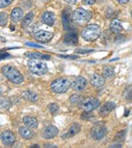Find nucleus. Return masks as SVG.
I'll return each instance as SVG.
<instances>
[{
    "instance_id": "412c9836",
    "label": "nucleus",
    "mask_w": 132,
    "mask_h": 148,
    "mask_svg": "<svg viewBox=\"0 0 132 148\" xmlns=\"http://www.w3.org/2000/svg\"><path fill=\"white\" fill-rule=\"evenodd\" d=\"M23 10L21 8L16 7L13 10L12 13H11V19L13 22H19L21 18H23Z\"/></svg>"
},
{
    "instance_id": "f3484780",
    "label": "nucleus",
    "mask_w": 132,
    "mask_h": 148,
    "mask_svg": "<svg viewBox=\"0 0 132 148\" xmlns=\"http://www.w3.org/2000/svg\"><path fill=\"white\" fill-rule=\"evenodd\" d=\"M21 96H22V97H23L26 101L30 102V103H35V102H37L38 99H39V97H38V95H37L36 93L33 92V91H31V90H28L23 91L22 94H21Z\"/></svg>"
},
{
    "instance_id": "a18cd8bd",
    "label": "nucleus",
    "mask_w": 132,
    "mask_h": 148,
    "mask_svg": "<svg viewBox=\"0 0 132 148\" xmlns=\"http://www.w3.org/2000/svg\"><path fill=\"white\" fill-rule=\"evenodd\" d=\"M129 110H126V112H125V115H124V116H128V114H129Z\"/></svg>"
},
{
    "instance_id": "473e14b6",
    "label": "nucleus",
    "mask_w": 132,
    "mask_h": 148,
    "mask_svg": "<svg viewBox=\"0 0 132 148\" xmlns=\"http://www.w3.org/2000/svg\"><path fill=\"white\" fill-rule=\"evenodd\" d=\"M92 52H94V50L93 49H83V48H78V49L75 50V53H81V54L88 53H92Z\"/></svg>"
},
{
    "instance_id": "9d476101",
    "label": "nucleus",
    "mask_w": 132,
    "mask_h": 148,
    "mask_svg": "<svg viewBox=\"0 0 132 148\" xmlns=\"http://www.w3.org/2000/svg\"><path fill=\"white\" fill-rule=\"evenodd\" d=\"M86 85H87V80L83 76H79L72 83V88L76 91H82L86 88Z\"/></svg>"
},
{
    "instance_id": "de8ad7c7",
    "label": "nucleus",
    "mask_w": 132,
    "mask_h": 148,
    "mask_svg": "<svg viewBox=\"0 0 132 148\" xmlns=\"http://www.w3.org/2000/svg\"><path fill=\"white\" fill-rule=\"evenodd\" d=\"M130 1H131V3H132V0H130Z\"/></svg>"
},
{
    "instance_id": "4468645a",
    "label": "nucleus",
    "mask_w": 132,
    "mask_h": 148,
    "mask_svg": "<svg viewBox=\"0 0 132 148\" xmlns=\"http://www.w3.org/2000/svg\"><path fill=\"white\" fill-rule=\"evenodd\" d=\"M105 77L98 74H93L90 76V82L95 88H101L105 84Z\"/></svg>"
},
{
    "instance_id": "c756f323",
    "label": "nucleus",
    "mask_w": 132,
    "mask_h": 148,
    "mask_svg": "<svg viewBox=\"0 0 132 148\" xmlns=\"http://www.w3.org/2000/svg\"><path fill=\"white\" fill-rule=\"evenodd\" d=\"M48 109H49V112H50V113H52V114H55V113H56V112L59 110V106H58L56 103H52L49 104V106H48Z\"/></svg>"
},
{
    "instance_id": "39448f33",
    "label": "nucleus",
    "mask_w": 132,
    "mask_h": 148,
    "mask_svg": "<svg viewBox=\"0 0 132 148\" xmlns=\"http://www.w3.org/2000/svg\"><path fill=\"white\" fill-rule=\"evenodd\" d=\"M92 18V12L83 8H78L72 14V19L79 25H85Z\"/></svg>"
},
{
    "instance_id": "a19ab883",
    "label": "nucleus",
    "mask_w": 132,
    "mask_h": 148,
    "mask_svg": "<svg viewBox=\"0 0 132 148\" xmlns=\"http://www.w3.org/2000/svg\"><path fill=\"white\" fill-rule=\"evenodd\" d=\"M116 1L121 5H126L129 2V0H116Z\"/></svg>"
},
{
    "instance_id": "49530a36",
    "label": "nucleus",
    "mask_w": 132,
    "mask_h": 148,
    "mask_svg": "<svg viewBox=\"0 0 132 148\" xmlns=\"http://www.w3.org/2000/svg\"><path fill=\"white\" fill-rule=\"evenodd\" d=\"M130 15H131V17H132V10L130 11Z\"/></svg>"
},
{
    "instance_id": "72a5a7b5",
    "label": "nucleus",
    "mask_w": 132,
    "mask_h": 148,
    "mask_svg": "<svg viewBox=\"0 0 132 148\" xmlns=\"http://www.w3.org/2000/svg\"><path fill=\"white\" fill-rule=\"evenodd\" d=\"M58 57L63 58V59H67V60H76V59H79V56H77V55H64V54H58Z\"/></svg>"
},
{
    "instance_id": "a211bd4d",
    "label": "nucleus",
    "mask_w": 132,
    "mask_h": 148,
    "mask_svg": "<svg viewBox=\"0 0 132 148\" xmlns=\"http://www.w3.org/2000/svg\"><path fill=\"white\" fill-rule=\"evenodd\" d=\"M19 133L21 136V138H23L24 139H31L35 137V132H33L31 129H29V127H25V126H21L19 129Z\"/></svg>"
},
{
    "instance_id": "6ab92c4d",
    "label": "nucleus",
    "mask_w": 132,
    "mask_h": 148,
    "mask_svg": "<svg viewBox=\"0 0 132 148\" xmlns=\"http://www.w3.org/2000/svg\"><path fill=\"white\" fill-rule=\"evenodd\" d=\"M110 31L115 34H120L123 32V27L121 22L117 19H113L110 23Z\"/></svg>"
},
{
    "instance_id": "6e6552de",
    "label": "nucleus",
    "mask_w": 132,
    "mask_h": 148,
    "mask_svg": "<svg viewBox=\"0 0 132 148\" xmlns=\"http://www.w3.org/2000/svg\"><path fill=\"white\" fill-rule=\"evenodd\" d=\"M54 37V34L50 32L44 31V30H40L35 34V39L42 43H48Z\"/></svg>"
},
{
    "instance_id": "9b49d317",
    "label": "nucleus",
    "mask_w": 132,
    "mask_h": 148,
    "mask_svg": "<svg viewBox=\"0 0 132 148\" xmlns=\"http://www.w3.org/2000/svg\"><path fill=\"white\" fill-rule=\"evenodd\" d=\"M80 131H81V125H80L79 124L75 123V124L72 125L69 127V129L67 130V132H64V133L62 135V138H63V139L70 138H72V137L77 135Z\"/></svg>"
},
{
    "instance_id": "37998d69",
    "label": "nucleus",
    "mask_w": 132,
    "mask_h": 148,
    "mask_svg": "<svg viewBox=\"0 0 132 148\" xmlns=\"http://www.w3.org/2000/svg\"><path fill=\"white\" fill-rule=\"evenodd\" d=\"M44 147H54V148H56L57 146L56 145H44Z\"/></svg>"
},
{
    "instance_id": "393cba45",
    "label": "nucleus",
    "mask_w": 132,
    "mask_h": 148,
    "mask_svg": "<svg viewBox=\"0 0 132 148\" xmlns=\"http://www.w3.org/2000/svg\"><path fill=\"white\" fill-rule=\"evenodd\" d=\"M123 97L126 100H131L132 99V84L128 85L123 90Z\"/></svg>"
},
{
    "instance_id": "f257e3e1",
    "label": "nucleus",
    "mask_w": 132,
    "mask_h": 148,
    "mask_svg": "<svg viewBox=\"0 0 132 148\" xmlns=\"http://www.w3.org/2000/svg\"><path fill=\"white\" fill-rule=\"evenodd\" d=\"M101 30L100 25L96 24H90L86 25L82 31V38L86 41H94L101 35Z\"/></svg>"
},
{
    "instance_id": "c85d7f7f",
    "label": "nucleus",
    "mask_w": 132,
    "mask_h": 148,
    "mask_svg": "<svg viewBox=\"0 0 132 148\" xmlns=\"http://www.w3.org/2000/svg\"><path fill=\"white\" fill-rule=\"evenodd\" d=\"M8 20V15L6 12H1V15H0V25L1 26H5L7 23Z\"/></svg>"
},
{
    "instance_id": "aec40b11",
    "label": "nucleus",
    "mask_w": 132,
    "mask_h": 148,
    "mask_svg": "<svg viewBox=\"0 0 132 148\" xmlns=\"http://www.w3.org/2000/svg\"><path fill=\"white\" fill-rule=\"evenodd\" d=\"M116 107V104L114 102H108L106 103L100 110L99 113L101 116H107L108 113H110Z\"/></svg>"
},
{
    "instance_id": "4c0bfd02",
    "label": "nucleus",
    "mask_w": 132,
    "mask_h": 148,
    "mask_svg": "<svg viewBox=\"0 0 132 148\" xmlns=\"http://www.w3.org/2000/svg\"><path fill=\"white\" fill-rule=\"evenodd\" d=\"M26 46H29V47H36V48H43V47L40 46V45H37V44H35V43H30V42H26Z\"/></svg>"
},
{
    "instance_id": "4be33fe9",
    "label": "nucleus",
    "mask_w": 132,
    "mask_h": 148,
    "mask_svg": "<svg viewBox=\"0 0 132 148\" xmlns=\"http://www.w3.org/2000/svg\"><path fill=\"white\" fill-rule=\"evenodd\" d=\"M33 18H34V13L32 12H28L27 14L25 15V17H23L22 21H21V26L23 28H26L33 21Z\"/></svg>"
},
{
    "instance_id": "5701e85b",
    "label": "nucleus",
    "mask_w": 132,
    "mask_h": 148,
    "mask_svg": "<svg viewBox=\"0 0 132 148\" xmlns=\"http://www.w3.org/2000/svg\"><path fill=\"white\" fill-rule=\"evenodd\" d=\"M102 75L105 78H112L115 76V69L110 66H106L102 69Z\"/></svg>"
},
{
    "instance_id": "bb28decb",
    "label": "nucleus",
    "mask_w": 132,
    "mask_h": 148,
    "mask_svg": "<svg viewBox=\"0 0 132 148\" xmlns=\"http://www.w3.org/2000/svg\"><path fill=\"white\" fill-rule=\"evenodd\" d=\"M81 101H82V98L79 96V95H77V94H73V95H72L71 96V97H70V102H71V103L72 104H74V105H79L80 104V103H81Z\"/></svg>"
},
{
    "instance_id": "f704fd0d",
    "label": "nucleus",
    "mask_w": 132,
    "mask_h": 148,
    "mask_svg": "<svg viewBox=\"0 0 132 148\" xmlns=\"http://www.w3.org/2000/svg\"><path fill=\"white\" fill-rule=\"evenodd\" d=\"M92 116V115L90 113V111H85L82 115H81V118L84 120H88Z\"/></svg>"
},
{
    "instance_id": "2eb2a0df",
    "label": "nucleus",
    "mask_w": 132,
    "mask_h": 148,
    "mask_svg": "<svg viewBox=\"0 0 132 148\" xmlns=\"http://www.w3.org/2000/svg\"><path fill=\"white\" fill-rule=\"evenodd\" d=\"M42 21L43 24L49 26L54 25L55 24V14L51 12H44L42 15Z\"/></svg>"
},
{
    "instance_id": "0eeeda50",
    "label": "nucleus",
    "mask_w": 132,
    "mask_h": 148,
    "mask_svg": "<svg viewBox=\"0 0 132 148\" xmlns=\"http://www.w3.org/2000/svg\"><path fill=\"white\" fill-rule=\"evenodd\" d=\"M79 106L85 111L91 112L100 106V102L98 101V99H96L94 97H85V98H82V101H81Z\"/></svg>"
},
{
    "instance_id": "2f4dec72",
    "label": "nucleus",
    "mask_w": 132,
    "mask_h": 148,
    "mask_svg": "<svg viewBox=\"0 0 132 148\" xmlns=\"http://www.w3.org/2000/svg\"><path fill=\"white\" fill-rule=\"evenodd\" d=\"M14 0H0V7L2 9L3 8H6L7 6H9Z\"/></svg>"
},
{
    "instance_id": "f03ea898",
    "label": "nucleus",
    "mask_w": 132,
    "mask_h": 148,
    "mask_svg": "<svg viewBox=\"0 0 132 148\" xmlns=\"http://www.w3.org/2000/svg\"><path fill=\"white\" fill-rule=\"evenodd\" d=\"M2 72H3L4 75L11 82H13L14 84H20L24 81V77L20 74V72L13 66H10V65L4 66L2 69Z\"/></svg>"
},
{
    "instance_id": "dca6fc26",
    "label": "nucleus",
    "mask_w": 132,
    "mask_h": 148,
    "mask_svg": "<svg viewBox=\"0 0 132 148\" xmlns=\"http://www.w3.org/2000/svg\"><path fill=\"white\" fill-rule=\"evenodd\" d=\"M23 123L26 126L31 128V129H35L38 126V120L35 116H26L23 117Z\"/></svg>"
},
{
    "instance_id": "a878e982",
    "label": "nucleus",
    "mask_w": 132,
    "mask_h": 148,
    "mask_svg": "<svg viewBox=\"0 0 132 148\" xmlns=\"http://www.w3.org/2000/svg\"><path fill=\"white\" fill-rule=\"evenodd\" d=\"M24 55L29 59H42V60L44 54H42V53H37V52H28V53H26Z\"/></svg>"
},
{
    "instance_id": "20e7f679",
    "label": "nucleus",
    "mask_w": 132,
    "mask_h": 148,
    "mask_svg": "<svg viewBox=\"0 0 132 148\" xmlns=\"http://www.w3.org/2000/svg\"><path fill=\"white\" fill-rule=\"evenodd\" d=\"M27 67L32 73L38 75H44L48 72L47 64L40 59H30L27 62Z\"/></svg>"
},
{
    "instance_id": "b1692460",
    "label": "nucleus",
    "mask_w": 132,
    "mask_h": 148,
    "mask_svg": "<svg viewBox=\"0 0 132 148\" xmlns=\"http://www.w3.org/2000/svg\"><path fill=\"white\" fill-rule=\"evenodd\" d=\"M62 19H63V29L65 31H69V28H70V17H69V14L66 13L65 11L63 12Z\"/></svg>"
},
{
    "instance_id": "c9c22d12",
    "label": "nucleus",
    "mask_w": 132,
    "mask_h": 148,
    "mask_svg": "<svg viewBox=\"0 0 132 148\" xmlns=\"http://www.w3.org/2000/svg\"><path fill=\"white\" fill-rule=\"evenodd\" d=\"M82 2L85 5H94L95 4L96 0H82Z\"/></svg>"
},
{
    "instance_id": "e433bc0d",
    "label": "nucleus",
    "mask_w": 132,
    "mask_h": 148,
    "mask_svg": "<svg viewBox=\"0 0 132 148\" xmlns=\"http://www.w3.org/2000/svg\"><path fill=\"white\" fill-rule=\"evenodd\" d=\"M7 58H11V54L6 52H2L1 53V60H6Z\"/></svg>"
},
{
    "instance_id": "1a4fd4ad",
    "label": "nucleus",
    "mask_w": 132,
    "mask_h": 148,
    "mask_svg": "<svg viewBox=\"0 0 132 148\" xmlns=\"http://www.w3.org/2000/svg\"><path fill=\"white\" fill-rule=\"evenodd\" d=\"M1 140H2V143L6 145V146H10V145H13L15 141H16V138H15V135L13 132L11 131H4L2 133H1Z\"/></svg>"
},
{
    "instance_id": "7c9ffc66",
    "label": "nucleus",
    "mask_w": 132,
    "mask_h": 148,
    "mask_svg": "<svg viewBox=\"0 0 132 148\" xmlns=\"http://www.w3.org/2000/svg\"><path fill=\"white\" fill-rule=\"evenodd\" d=\"M12 105V102L11 100H7V99H3L1 98V108L2 109H6L8 110Z\"/></svg>"
},
{
    "instance_id": "7ed1b4c3",
    "label": "nucleus",
    "mask_w": 132,
    "mask_h": 148,
    "mask_svg": "<svg viewBox=\"0 0 132 148\" xmlns=\"http://www.w3.org/2000/svg\"><path fill=\"white\" fill-rule=\"evenodd\" d=\"M72 87V82L68 78H57L50 84V88L54 93L62 94L69 90Z\"/></svg>"
},
{
    "instance_id": "f8f14e48",
    "label": "nucleus",
    "mask_w": 132,
    "mask_h": 148,
    "mask_svg": "<svg viewBox=\"0 0 132 148\" xmlns=\"http://www.w3.org/2000/svg\"><path fill=\"white\" fill-rule=\"evenodd\" d=\"M78 41H79L78 34L75 32L69 31V32H67V34H65V35L63 36V42L65 44L69 45V46L76 45V44H78Z\"/></svg>"
},
{
    "instance_id": "cd10ccee",
    "label": "nucleus",
    "mask_w": 132,
    "mask_h": 148,
    "mask_svg": "<svg viewBox=\"0 0 132 148\" xmlns=\"http://www.w3.org/2000/svg\"><path fill=\"white\" fill-rule=\"evenodd\" d=\"M125 131H121L119 132H117L115 136V140L118 141V142H122L125 139Z\"/></svg>"
},
{
    "instance_id": "c03bdc74",
    "label": "nucleus",
    "mask_w": 132,
    "mask_h": 148,
    "mask_svg": "<svg viewBox=\"0 0 132 148\" xmlns=\"http://www.w3.org/2000/svg\"><path fill=\"white\" fill-rule=\"evenodd\" d=\"M30 147H31V148H39L40 145H31Z\"/></svg>"
},
{
    "instance_id": "ddd939ff",
    "label": "nucleus",
    "mask_w": 132,
    "mask_h": 148,
    "mask_svg": "<svg viewBox=\"0 0 132 148\" xmlns=\"http://www.w3.org/2000/svg\"><path fill=\"white\" fill-rule=\"evenodd\" d=\"M58 134V129L54 125H49L42 131V138L46 139H51Z\"/></svg>"
},
{
    "instance_id": "58836bf2",
    "label": "nucleus",
    "mask_w": 132,
    "mask_h": 148,
    "mask_svg": "<svg viewBox=\"0 0 132 148\" xmlns=\"http://www.w3.org/2000/svg\"><path fill=\"white\" fill-rule=\"evenodd\" d=\"M109 147H111V148H115V147H119V148H121V147H122V144H120L118 141L117 142H115V143H113V144H111L110 145H109Z\"/></svg>"
},
{
    "instance_id": "79ce46f5",
    "label": "nucleus",
    "mask_w": 132,
    "mask_h": 148,
    "mask_svg": "<svg viewBox=\"0 0 132 148\" xmlns=\"http://www.w3.org/2000/svg\"><path fill=\"white\" fill-rule=\"evenodd\" d=\"M50 58H51L50 55H46V54H44V55H43V58H42V60H47V61H49V60H50Z\"/></svg>"
},
{
    "instance_id": "423d86ee",
    "label": "nucleus",
    "mask_w": 132,
    "mask_h": 148,
    "mask_svg": "<svg viewBox=\"0 0 132 148\" xmlns=\"http://www.w3.org/2000/svg\"><path fill=\"white\" fill-rule=\"evenodd\" d=\"M106 133H107V127L103 122L96 123L91 130V136L95 140H100L103 138Z\"/></svg>"
},
{
    "instance_id": "ea45409f",
    "label": "nucleus",
    "mask_w": 132,
    "mask_h": 148,
    "mask_svg": "<svg viewBox=\"0 0 132 148\" xmlns=\"http://www.w3.org/2000/svg\"><path fill=\"white\" fill-rule=\"evenodd\" d=\"M64 1L67 2L68 4H71V5H75L78 0H64Z\"/></svg>"
}]
</instances>
